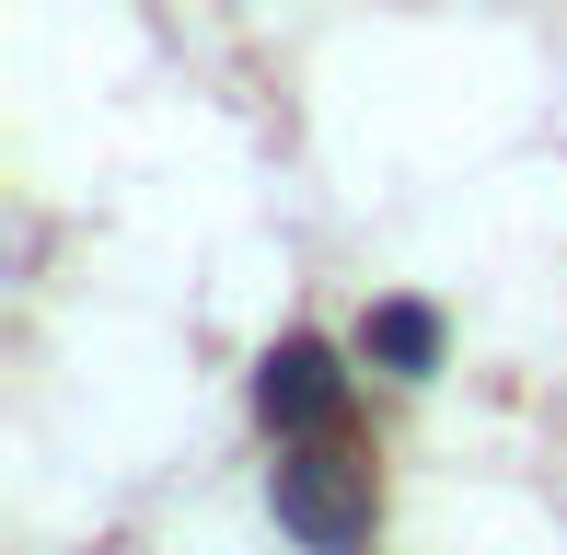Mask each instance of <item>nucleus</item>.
<instances>
[{
	"label": "nucleus",
	"instance_id": "f257e3e1",
	"mask_svg": "<svg viewBox=\"0 0 567 555\" xmlns=\"http://www.w3.org/2000/svg\"><path fill=\"white\" fill-rule=\"evenodd\" d=\"M278 533L290 544H313V555H359L371 544V521H382V486H371V451H348V440H301V451H278Z\"/></svg>",
	"mask_w": 567,
	"mask_h": 555
},
{
	"label": "nucleus",
	"instance_id": "7ed1b4c3",
	"mask_svg": "<svg viewBox=\"0 0 567 555\" xmlns=\"http://www.w3.org/2000/svg\"><path fill=\"white\" fill-rule=\"evenodd\" d=\"M359 359H371V370H405V383H417V370H441V313H429V301H371Z\"/></svg>",
	"mask_w": 567,
	"mask_h": 555
},
{
	"label": "nucleus",
	"instance_id": "f03ea898",
	"mask_svg": "<svg viewBox=\"0 0 567 555\" xmlns=\"http://www.w3.org/2000/svg\"><path fill=\"white\" fill-rule=\"evenodd\" d=\"M255 417L278 428V440H337L348 417V370L324 336H278L267 359H255Z\"/></svg>",
	"mask_w": 567,
	"mask_h": 555
}]
</instances>
